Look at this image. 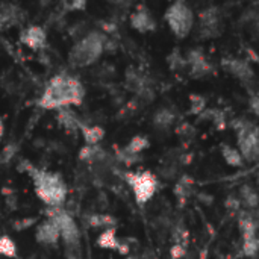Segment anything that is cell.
Here are the masks:
<instances>
[{"instance_id":"1","label":"cell","mask_w":259,"mask_h":259,"mask_svg":"<svg viewBox=\"0 0 259 259\" xmlns=\"http://www.w3.org/2000/svg\"><path fill=\"white\" fill-rule=\"evenodd\" d=\"M85 88L82 82L70 74L59 73L52 77L38 99V106L42 109H64L70 106H79L83 102Z\"/></svg>"},{"instance_id":"2","label":"cell","mask_w":259,"mask_h":259,"mask_svg":"<svg viewBox=\"0 0 259 259\" xmlns=\"http://www.w3.org/2000/svg\"><path fill=\"white\" fill-rule=\"evenodd\" d=\"M23 165L33 181L36 197L49 208H61L67 197V185L62 178L56 173L39 170L27 161L21 162V167Z\"/></svg>"},{"instance_id":"3","label":"cell","mask_w":259,"mask_h":259,"mask_svg":"<svg viewBox=\"0 0 259 259\" xmlns=\"http://www.w3.org/2000/svg\"><path fill=\"white\" fill-rule=\"evenodd\" d=\"M106 49V36L93 30L82 36L70 50L68 59L74 67H87L94 64Z\"/></svg>"},{"instance_id":"4","label":"cell","mask_w":259,"mask_h":259,"mask_svg":"<svg viewBox=\"0 0 259 259\" xmlns=\"http://www.w3.org/2000/svg\"><path fill=\"white\" fill-rule=\"evenodd\" d=\"M164 18L170 30L181 39L185 38L194 26V12L191 6L185 2L171 3L165 11Z\"/></svg>"},{"instance_id":"5","label":"cell","mask_w":259,"mask_h":259,"mask_svg":"<svg viewBox=\"0 0 259 259\" xmlns=\"http://www.w3.org/2000/svg\"><path fill=\"white\" fill-rule=\"evenodd\" d=\"M126 182L132 188L135 202L138 206H144L149 200L153 199L158 190V179L150 171H131L126 173Z\"/></svg>"},{"instance_id":"6","label":"cell","mask_w":259,"mask_h":259,"mask_svg":"<svg viewBox=\"0 0 259 259\" xmlns=\"http://www.w3.org/2000/svg\"><path fill=\"white\" fill-rule=\"evenodd\" d=\"M47 215L50 220L55 222V225L59 229V235L67 247H76L80 241V232L77 229V225L71 219V215L64 211L62 208H49Z\"/></svg>"},{"instance_id":"7","label":"cell","mask_w":259,"mask_h":259,"mask_svg":"<svg viewBox=\"0 0 259 259\" xmlns=\"http://www.w3.org/2000/svg\"><path fill=\"white\" fill-rule=\"evenodd\" d=\"M238 152L247 162H256L259 156V140L256 124L250 123L247 127L237 132Z\"/></svg>"},{"instance_id":"8","label":"cell","mask_w":259,"mask_h":259,"mask_svg":"<svg viewBox=\"0 0 259 259\" xmlns=\"http://www.w3.org/2000/svg\"><path fill=\"white\" fill-rule=\"evenodd\" d=\"M200 26L199 32L203 38H215L222 32V21H220V12L217 8H206L200 12Z\"/></svg>"},{"instance_id":"9","label":"cell","mask_w":259,"mask_h":259,"mask_svg":"<svg viewBox=\"0 0 259 259\" xmlns=\"http://www.w3.org/2000/svg\"><path fill=\"white\" fill-rule=\"evenodd\" d=\"M185 62L190 67L193 77H205L212 73V65L209 64V61L200 49L190 50L185 56Z\"/></svg>"},{"instance_id":"10","label":"cell","mask_w":259,"mask_h":259,"mask_svg":"<svg viewBox=\"0 0 259 259\" xmlns=\"http://www.w3.org/2000/svg\"><path fill=\"white\" fill-rule=\"evenodd\" d=\"M20 41L32 50H41L47 42V33L41 26H27L20 32Z\"/></svg>"},{"instance_id":"11","label":"cell","mask_w":259,"mask_h":259,"mask_svg":"<svg viewBox=\"0 0 259 259\" xmlns=\"http://www.w3.org/2000/svg\"><path fill=\"white\" fill-rule=\"evenodd\" d=\"M222 67L228 73H231L232 76H235L237 79H240L241 82H250L253 79V70H252L250 64L246 59L226 58V59H223Z\"/></svg>"},{"instance_id":"12","label":"cell","mask_w":259,"mask_h":259,"mask_svg":"<svg viewBox=\"0 0 259 259\" xmlns=\"http://www.w3.org/2000/svg\"><path fill=\"white\" fill-rule=\"evenodd\" d=\"M35 240L42 246H56L58 241L61 240V235L55 222L47 219L42 223H39L35 231Z\"/></svg>"},{"instance_id":"13","label":"cell","mask_w":259,"mask_h":259,"mask_svg":"<svg viewBox=\"0 0 259 259\" xmlns=\"http://www.w3.org/2000/svg\"><path fill=\"white\" fill-rule=\"evenodd\" d=\"M129 23L132 29L141 33H147L156 29V21L147 9H137L135 12H132L129 17Z\"/></svg>"},{"instance_id":"14","label":"cell","mask_w":259,"mask_h":259,"mask_svg":"<svg viewBox=\"0 0 259 259\" xmlns=\"http://www.w3.org/2000/svg\"><path fill=\"white\" fill-rule=\"evenodd\" d=\"M96 244H97V247H100V249L117 250V252H120L121 255H126V253H127V246L118 240L117 232H115V228L105 229V231L97 237Z\"/></svg>"},{"instance_id":"15","label":"cell","mask_w":259,"mask_h":259,"mask_svg":"<svg viewBox=\"0 0 259 259\" xmlns=\"http://www.w3.org/2000/svg\"><path fill=\"white\" fill-rule=\"evenodd\" d=\"M24 18V11L15 5H0V30L15 26Z\"/></svg>"},{"instance_id":"16","label":"cell","mask_w":259,"mask_h":259,"mask_svg":"<svg viewBox=\"0 0 259 259\" xmlns=\"http://www.w3.org/2000/svg\"><path fill=\"white\" fill-rule=\"evenodd\" d=\"M83 141L87 146H99L100 141L105 138V129L100 126H94V124H83L80 123L79 126Z\"/></svg>"},{"instance_id":"17","label":"cell","mask_w":259,"mask_h":259,"mask_svg":"<svg viewBox=\"0 0 259 259\" xmlns=\"http://www.w3.org/2000/svg\"><path fill=\"white\" fill-rule=\"evenodd\" d=\"M106 158H108V155L100 146H83L79 152V159L87 164L105 162Z\"/></svg>"},{"instance_id":"18","label":"cell","mask_w":259,"mask_h":259,"mask_svg":"<svg viewBox=\"0 0 259 259\" xmlns=\"http://www.w3.org/2000/svg\"><path fill=\"white\" fill-rule=\"evenodd\" d=\"M176 115L171 109L168 108H161L153 114V126L159 131H167L175 124Z\"/></svg>"},{"instance_id":"19","label":"cell","mask_w":259,"mask_h":259,"mask_svg":"<svg viewBox=\"0 0 259 259\" xmlns=\"http://www.w3.org/2000/svg\"><path fill=\"white\" fill-rule=\"evenodd\" d=\"M56 118H58L59 124H61L62 127H65L67 131H77L79 126H80V120L77 118L76 112L71 111L70 108L59 109Z\"/></svg>"},{"instance_id":"20","label":"cell","mask_w":259,"mask_h":259,"mask_svg":"<svg viewBox=\"0 0 259 259\" xmlns=\"http://www.w3.org/2000/svg\"><path fill=\"white\" fill-rule=\"evenodd\" d=\"M149 146H150V141H149L147 137H144V135H135V137L124 146L123 152L127 153V155H132V156H138V155H140L141 152H144Z\"/></svg>"},{"instance_id":"21","label":"cell","mask_w":259,"mask_h":259,"mask_svg":"<svg viewBox=\"0 0 259 259\" xmlns=\"http://www.w3.org/2000/svg\"><path fill=\"white\" fill-rule=\"evenodd\" d=\"M222 156L226 161L228 165L231 167H243L244 159L240 155L237 147H232L231 144H222Z\"/></svg>"},{"instance_id":"22","label":"cell","mask_w":259,"mask_h":259,"mask_svg":"<svg viewBox=\"0 0 259 259\" xmlns=\"http://www.w3.org/2000/svg\"><path fill=\"white\" fill-rule=\"evenodd\" d=\"M240 202L241 205L247 206V208H252L255 209L258 206V194L256 191L250 187V185H243L241 190H240Z\"/></svg>"},{"instance_id":"23","label":"cell","mask_w":259,"mask_h":259,"mask_svg":"<svg viewBox=\"0 0 259 259\" xmlns=\"http://www.w3.org/2000/svg\"><path fill=\"white\" fill-rule=\"evenodd\" d=\"M88 225L94 229H111L115 226V219L111 215L94 214L88 217Z\"/></svg>"},{"instance_id":"24","label":"cell","mask_w":259,"mask_h":259,"mask_svg":"<svg viewBox=\"0 0 259 259\" xmlns=\"http://www.w3.org/2000/svg\"><path fill=\"white\" fill-rule=\"evenodd\" d=\"M18 253V249L14 243V240L8 235L0 237V255L5 258H15Z\"/></svg>"},{"instance_id":"25","label":"cell","mask_w":259,"mask_h":259,"mask_svg":"<svg viewBox=\"0 0 259 259\" xmlns=\"http://www.w3.org/2000/svg\"><path fill=\"white\" fill-rule=\"evenodd\" d=\"M191 187H193V179L188 178V176H184L182 179H179L176 182V185H175V194L179 199H187V196L191 191Z\"/></svg>"},{"instance_id":"26","label":"cell","mask_w":259,"mask_h":259,"mask_svg":"<svg viewBox=\"0 0 259 259\" xmlns=\"http://www.w3.org/2000/svg\"><path fill=\"white\" fill-rule=\"evenodd\" d=\"M167 61H168V65H170L171 70H182L184 67H187L185 56L178 49L171 52V55L167 58Z\"/></svg>"},{"instance_id":"27","label":"cell","mask_w":259,"mask_h":259,"mask_svg":"<svg viewBox=\"0 0 259 259\" xmlns=\"http://www.w3.org/2000/svg\"><path fill=\"white\" fill-rule=\"evenodd\" d=\"M258 237H253V238H247V240H243V253L249 258H255L256 253H258Z\"/></svg>"},{"instance_id":"28","label":"cell","mask_w":259,"mask_h":259,"mask_svg":"<svg viewBox=\"0 0 259 259\" xmlns=\"http://www.w3.org/2000/svg\"><path fill=\"white\" fill-rule=\"evenodd\" d=\"M190 108H191V112L193 114H200L206 108V100L202 96L191 94V97H190Z\"/></svg>"},{"instance_id":"29","label":"cell","mask_w":259,"mask_h":259,"mask_svg":"<svg viewBox=\"0 0 259 259\" xmlns=\"http://www.w3.org/2000/svg\"><path fill=\"white\" fill-rule=\"evenodd\" d=\"M17 150H18V146L17 144H8V146H5V149H3V152H2V159L5 161V162H8L9 159H12L14 156H15V153H17Z\"/></svg>"},{"instance_id":"30","label":"cell","mask_w":259,"mask_h":259,"mask_svg":"<svg viewBox=\"0 0 259 259\" xmlns=\"http://www.w3.org/2000/svg\"><path fill=\"white\" fill-rule=\"evenodd\" d=\"M240 206H241V202H240V199L238 197H235V196H229L228 197V200H226V208H229V209H240Z\"/></svg>"},{"instance_id":"31","label":"cell","mask_w":259,"mask_h":259,"mask_svg":"<svg viewBox=\"0 0 259 259\" xmlns=\"http://www.w3.org/2000/svg\"><path fill=\"white\" fill-rule=\"evenodd\" d=\"M171 258L173 259H179L182 258L185 255V247L182 244H176L175 247H171Z\"/></svg>"},{"instance_id":"32","label":"cell","mask_w":259,"mask_h":259,"mask_svg":"<svg viewBox=\"0 0 259 259\" xmlns=\"http://www.w3.org/2000/svg\"><path fill=\"white\" fill-rule=\"evenodd\" d=\"M87 8V3L85 2H82V0H79V2H73V3H70L68 5V9H71V11H83Z\"/></svg>"},{"instance_id":"33","label":"cell","mask_w":259,"mask_h":259,"mask_svg":"<svg viewBox=\"0 0 259 259\" xmlns=\"http://www.w3.org/2000/svg\"><path fill=\"white\" fill-rule=\"evenodd\" d=\"M33 223H35V219H32V220H23V222H20V223L15 225V229H17V231H23V229L32 226Z\"/></svg>"},{"instance_id":"34","label":"cell","mask_w":259,"mask_h":259,"mask_svg":"<svg viewBox=\"0 0 259 259\" xmlns=\"http://www.w3.org/2000/svg\"><path fill=\"white\" fill-rule=\"evenodd\" d=\"M3 134H5V123H3V120L0 118V141H2V138H3Z\"/></svg>"},{"instance_id":"35","label":"cell","mask_w":259,"mask_h":259,"mask_svg":"<svg viewBox=\"0 0 259 259\" xmlns=\"http://www.w3.org/2000/svg\"><path fill=\"white\" fill-rule=\"evenodd\" d=\"M126 259H132V258H126Z\"/></svg>"}]
</instances>
